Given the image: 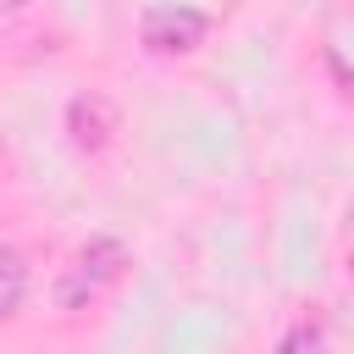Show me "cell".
Instances as JSON below:
<instances>
[{"mask_svg":"<svg viewBox=\"0 0 354 354\" xmlns=\"http://www.w3.org/2000/svg\"><path fill=\"white\" fill-rule=\"evenodd\" d=\"M122 266H127V249H122L116 238H88V249L77 254V266L61 277V304H66V310H83L105 282L122 277Z\"/></svg>","mask_w":354,"mask_h":354,"instance_id":"obj_2","label":"cell"},{"mask_svg":"<svg viewBox=\"0 0 354 354\" xmlns=\"http://www.w3.org/2000/svg\"><path fill=\"white\" fill-rule=\"evenodd\" d=\"M321 343H326L321 321H299V326H288V337L277 343V354H321Z\"/></svg>","mask_w":354,"mask_h":354,"instance_id":"obj_5","label":"cell"},{"mask_svg":"<svg viewBox=\"0 0 354 354\" xmlns=\"http://www.w3.org/2000/svg\"><path fill=\"white\" fill-rule=\"evenodd\" d=\"M22 293H28V266H22V254L11 243H0V321L17 315Z\"/></svg>","mask_w":354,"mask_h":354,"instance_id":"obj_4","label":"cell"},{"mask_svg":"<svg viewBox=\"0 0 354 354\" xmlns=\"http://www.w3.org/2000/svg\"><path fill=\"white\" fill-rule=\"evenodd\" d=\"M205 33H210V22L194 6H155L138 22V39H144L149 55H188V50L205 44Z\"/></svg>","mask_w":354,"mask_h":354,"instance_id":"obj_1","label":"cell"},{"mask_svg":"<svg viewBox=\"0 0 354 354\" xmlns=\"http://www.w3.org/2000/svg\"><path fill=\"white\" fill-rule=\"evenodd\" d=\"M116 133H122V116H116V105L105 94H77L66 105V138H72V149L100 155V149H111Z\"/></svg>","mask_w":354,"mask_h":354,"instance_id":"obj_3","label":"cell"},{"mask_svg":"<svg viewBox=\"0 0 354 354\" xmlns=\"http://www.w3.org/2000/svg\"><path fill=\"white\" fill-rule=\"evenodd\" d=\"M33 11H39V0H0V22H22Z\"/></svg>","mask_w":354,"mask_h":354,"instance_id":"obj_6","label":"cell"}]
</instances>
